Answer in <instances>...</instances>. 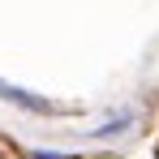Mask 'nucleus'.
<instances>
[{
    "mask_svg": "<svg viewBox=\"0 0 159 159\" xmlns=\"http://www.w3.org/2000/svg\"><path fill=\"white\" fill-rule=\"evenodd\" d=\"M0 95H4L9 103H22V107H30V112H52V103H48V99H30L26 90H17V86H4V82H0Z\"/></svg>",
    "mask_w": 159,
    "mask_h": 159,
    "instance_id": "1",
    "label": "nucleus"
},
{
    "mask_svg": "<svg viewBox=\"0 0 159 159\" xmlns=\"http://www.w3.org/2000/svg\"><path fill=\"white\" fill-rule=\"evenodd\" d=\"M34 159H65V155H48V151H39V155H34Z\"/></svg>",
    "mask_w": 159,
    "mask_h": 159,
    "instance_id": "2",
    "label": "nucleus"
}]
</instances>
